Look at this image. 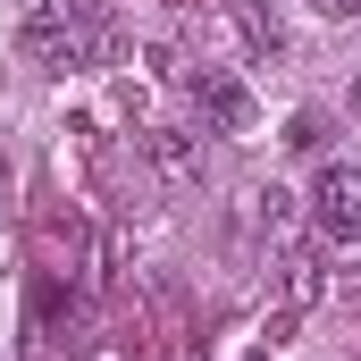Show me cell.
<instances>
[{"label": "cell", "mask_w": 361, "mask_h": 361, "mask_svg": "<svg viewBox=\"0 0 361 361\" xmlns=\"http://www.w3.org/2000/svg\"><path fill=\"white\" fill-rule=\"evenodd\" d=\"M353 109H361V76H353Z\"/></svg>", "instance_id": "8"}, {"label": "cell", "mask_w": 361, "mask_h": 361, "mask_svg": "<svg viewBox=\"0 0 361 361\" xmlns=\"http://www.w3.org/2000/svg\"><path fill=\"white\" fill-rule=\"evenodd\" d=\"M244 34H252V51H286V34H277V17H261V8H244Z\"/></svg>", "instance_id": "6"}, {"label": "cell", "mask_w": 361, "mask_h": 361, "mask_svg": "<svg viewBox=\"0 0 361 361\" xmlns=\"http://www.w3.org/2000/svg\"><path fill=\"white\" fill-rule=\"evenodd\" d=\"M319 17H361V0H311Z\"/></svg>", "instance_id": "7"}, {"label": "cell", "mask_w": 361, "mask_h": 361, "mask_svg": "<svg viewBox=\"0 0 361 361\" xmlns=\"http://www.w3.org/2000/svg\"><path fill=\"white\" fill-rule=\"evenodd\" d=\"M311 227L328 244H361V169L353 160H328L311 177Z\"/></svg>", "instance_id": "2"}, {"label": "cell", "mask_w": 361, "mask_h": 361, "mask_svg": "<svg viewBox=\"0 0 361 361\" xmlns=\"http://www.w3.org/2000/svg\"><path fill=\"white\" fill-rule=\"evenodd\" d=\"M185 92H193V118H202L210 135H252V92H244V76H227V68H185Z\"/></svg>", "instance_id": "3"}, {"label": "cell", "mask_w": 361, "mask_h": 361, "mask_svg": "<svg viewBox=\"0 0 361 361\" xmlns=\"http://www.w3.org/2000/svg\"><path fill=\"white\" fill-rule=\"evenodd\" d=\"M17 51L34 59V68H92L101 51H109V17L92 8V0H34L25 8V25H17Z\"/></svg>", "instance_id": "1"}, {"label": "cell", "mask_w": 361, "mask_h": 361, "mask_svg": "<svg viewBox=\"0 0 361 361\" xmlns=\"http://www.w3.org/2000/svg\"><path fill=\"white\" fill-rule=\"evenodd\" d=\"M143 160L169 185H193L202 177V135H193V126H143Z\"/></svg>", "instance_id": "4"}, {"label": "cell", "mask_w": 361, "mask_h": 361, "mask_svg": "<svg viewBox=\"0 0 361 361\" xmlns=\"http://www.w3.org/2000/svg\"><path fill=\"white\" fill-rule=\"evenodd\" d=\"M319 294H328V269H319V252H311V244H294V252H286V311H311Z\"/></svg>", "instance_id": "5"}]
</instances>
